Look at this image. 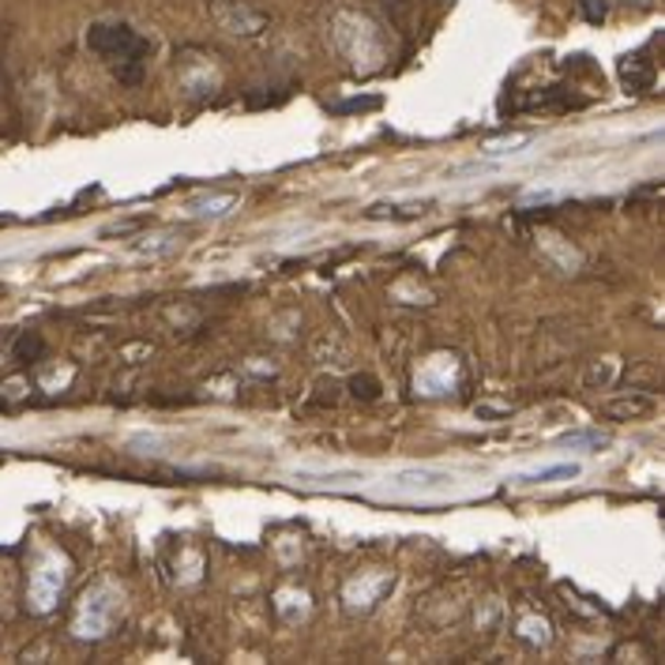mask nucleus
<instances>
[{
  "label": "nucleus",
  "mask_w": 665,
  "mask_h": 665,
  "mask_svg": "<svg viewBox=\"0 0 665 665\" xmlns=\"http://www.w3.org/2000/svg\"><path fill=\"white\" fill-rule=\"evenodd\" d=\"M87 45L95 53H102L106 61H113L117 65V76H121V84H140L143 79V61H148L151 45L140 39V34L132 31V26H90L87 34Z\"/></svg>",
  "instance_id": "1"
},
{
  "label": "nucleus",
  "mask_w": 665,
  "mask_h": 665,
  "mask_svg": "<svg viewBox=\"0 0 665 665\" xmlns=\"http://www.w3.org/2000/svg\"><path fill=\"white\" fill-rule=\"evenodd\" d=\"M621 76H624V84L632 87V90H646V87H651V79H654V65L640 53V57H628L624 61Z\"/></svg>",
  "instance_id": "2"
},
{
  "label": "nucleus",
  "mask_w": 665,
  "mask_h": 665,
  "mask_svg": "<svg viewBox=\"0 0 665 665\" xmlns=\"http://www.w3.org/2000/svg\"><path fill=\"white\" fill-rule=\"evenodd\" d=\"M651 406H654L651 399H609V403H601V414L606 417H640Z\"/></svg>",
  "instance_id": "3"
},
{
  "label": "nucleus",
  "mask_w": 665,
  "mask_h": 665,
  "mask_svg": "<svg viewBox=\"0 0 665 665\" xmlns=\"http://www.w3.org/2000/svg\"><path fill=\"white\" fill-rule=\"evenodd\" d=\"M579 473V467L571 462V467H549V470H542V473H531V478H523L526 486H537V481H553V478H576Z\"/></svg>",
  "instance_id": "4"
},
{
  "label": "nucleus",
  "mask_w": 665,
  "mask_h": 665,
  "mask_svg": "<svg viewBox=\"0 0 665 665\" xmlns=\"http://www.w3.org/2000/svg\"><path fill=\"white\" fill-rule=\"evenodd\" d=\"M579 8H582V15H587L590 23H601V20H606V12H609L606 0H579Z\"/></svg>",
  "instance_id": "5"
},
{
  "label": "nucleus",
  "mask_w": 665,
  "mask_h": 665,
  "mask_svg": "<svg viewBox=\"0 0 665 665\" xmlns=\"http://www.w3.org/2000/svg\"><path fill=\"white\" fill-rule=\"evenodd\" d=\"M353 395H358V399H377V380H353Z\"/></svg>",
  "instance_id": "6"
},
{
  "label": "nucleus",
  "mask_w": 665,
  "mask_h": 665,
  "mask_svg": "<svg viewBox=\"0 0 665 665\" xmlns=\"http://www.w3.org/2000/svg\"><path fill=\"white\" fill-rule=\"evenodd\" d=\"M632 4H635V8H646V4H651V0H632Z\"/></svg>",
  "instance_id": "7"
}]
</instances>
